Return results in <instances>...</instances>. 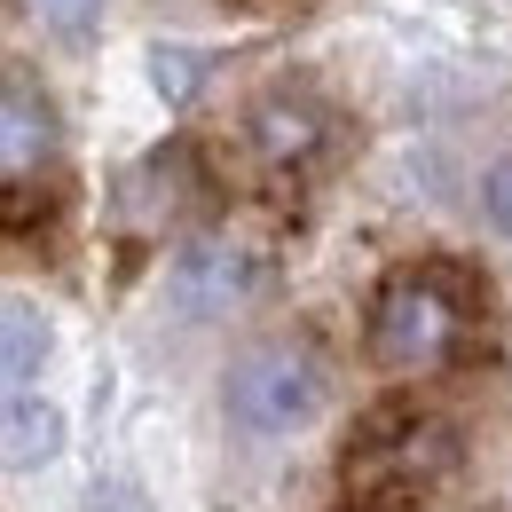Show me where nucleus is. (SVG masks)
I'll use <instances>...</instances> for the list:
<instances>
[{
	"mask_svg": "<svg viewBox=\"0 0 512 512\" xmlns=\"http://www.w3.org/2000/svg\"><path fill=\"white\" fill-rule=\"evenodd\" d=\"M481 323H489V284L457 260H418L394 268L371 300V355L394 371H442L481 347Z\"/></svg>",
	"mask_w": 512,
	"mask_h": 512,
	"instance_id": "1",
	"label": "nucleus"
},
{
	"mask_svg": "<svg viewBox=\"0 0 512 512\" xmlns=\"http://www.w3.org/2000/svg\"><path fill=\"white\" fill-rule=\"evenodd\" d=\"M323 394H331V379H323L316 355L292 347V339H268V347L229 363L221 410H229V426L245 442H284V434H300V426L323 418Z\"/></svg>",
	"mask_w": 512,
	"mask_h": 512,
	"instance_id": "2",
	"label": "nucleus"
},
{
	"mask_svg": "<svg viewBox=\"0 0 512 512\" xmlns=\"http://www.w3.org/2000/svg\"><path fill=\"white\" fill-rule=\"evenodd\" d=\"M449 426L434 410H410V402H379L363 426H355V442H347V489H386V497H410L418 481H434L449 473Z\"/></svg>",
	"mask_w": 512,
	"mask_h": 512,
	"instance_id": "3",
	"label": "nucleus"
},
{
	"mask_svg": "<svg viewBox=\"0 0 512 512\" xmlns=\"http://www.w3.org/2000/svg\"><path fill=\"white\" fill-rule=\"evenodd\" d=\"M253 292H260V253L237 245V237H190L174 253V268H166V300H174V316H190V323L229 316Z\"/></svg>",
	"mask_w": 512,
	"mask_h": 512,
	"instance_id": "4",
	"label": "nucleus"
},
{
	"mask_svg": "<svg viewBox=\"0 0 512 512\" xmlns=\"http://www.w3.org/2000/svg\"><path fill=\"white\" fill-rule=\"evenodd\" d=\"M64 150V127H56V103L32 87V79H0V190L48 174Z\"/></svg>",
	"mask_w": 512,
	"mask_h": 512,
	"instance_id": "5",
	"label": "nucleus"
},
{
	"mask_svg": "<svg viewBox=\"0 0 512 512\" xmlns=\"http://www.w3.org/2000/svg\"><path fill=\"white\" fill-rule=\"evenodd\" d=\"M323 142H331V103L323 95L276 87V95L253 103V150L268 166H308V158H323Z\"/></svg>",
	"mask_w": 512,
	"mask_h": 512,
	"instance_id": "6",
	"label": "nucleus"
},
{
	"mask_svg": "<svg viewBox=\"0 0 512 512\" xmlns=\"http://www.w3.org/2000/svg\"><path fill=\"white\" fill-rule=\"evenodd\" d=\"M56 457H64V410L56 402H32V394H8L0 402V465L40 473Z\"/></svg>",
	"mask_w": 512,
	"mask_h": 512,
	"instance_id": "7",
	"label": "nucleus"
},
{
	"mask_svg": "<svg viewBox=\"0 0 512 512\" xmlns=\"http://www.w3.org/2000/svg\"><path fill=\"white\" fill-rule=\"evenodd\" d=\"M40 363H48V316L0 300V394H16L24 379H40Z\"/></svg>",
	"mask_w": 512,
	"mask_h": 512,
	"instance_id": "8",
	"label": "nucleus"
},
{
	"mask_svg": "<svg viewBox=\"0 0 512 512\" xmlns=\"http://www.w3.org/2000/svg\"><path fill=\"white\" fill-rule=\"evenodd\" d=\"M32 16L56 32V40H87L103 24V0H32Z\"/></svg>",
	"mask_w": 512,
	"mask_h": 512,
	"instance_id": "9",
	"label": "nucleus"
},
{
	"mask_svg": "<svg viewBox=\"0 0 512 512\" xmlns=\"http://www.w3.org/2000/svg\"><path fill=\"white\" fill-rule=\"evenodd\" d=\"M481 213H489V229H497V237H512V150L481 174Z\"/></svg>",
	"mask_w": 512,
	"mask_h": 512,
	"instance_id": "10",
	"label": "nucleus"
},
{
	"mask_svg": "<svg viewBox=\"0 0 512 512\" xmlns=\"http://www.w3.org/2000/svg\"><path fill=\"white\" fill-rule=\"evenodd\" d=\"M339 512H410V497H386V489H347Z\"/></svg>",
	"mask_w": 512,
	"mask_h": 512,
	"instance_id": "11",
	"label": "nucleus"
}]
</instances>
